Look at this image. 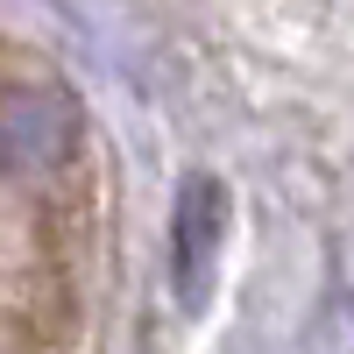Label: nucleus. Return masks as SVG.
Wrapping results in <instances>:
<instances>
[{"instance_id": "1", "label": "nucleus", "mask_w": 354, "mask_h": 354, "mask_svg": "<svg viewBox=\"0 0 354 354\" xmlns=\"http://www.w3.org/2000/svg\"><path fill=\"white\" fill-rule=\"evenodd\" d=\"M227 227H234L227 185L213 170H192L170 198V283L185 305H205V290L220 277V255H227Z\"/></svg>"}, {"instance_id": "2", "label": "nucleus", "mask_w": 354, "mask_h": 354, "mask_svg": "<svg viewBox=\"0 0 354 354\" xmlns=\"http://www.w3.org/2000/svg\"><path fill=\"white\" fill-rule=\"evenodd\" d=\"M71 149V106L57 93L0 100V170H50Z\"/></svg>"}]
</instances>
